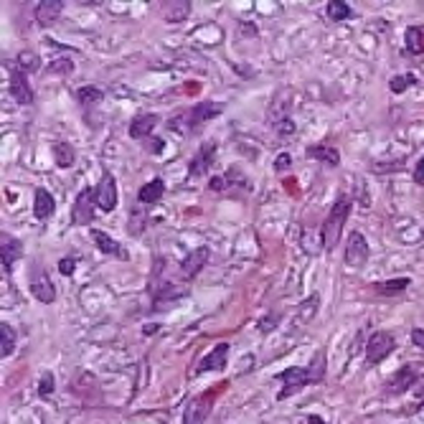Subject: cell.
Here are the masks:
<instances>
[{
	"label": "cell",
	"mask_w": 424,
	"mask_h": 424,
	"mask_svg": "<svg viewBox=\"0 0 424 424\" xmlns=\"http://www.w3.org/2000/svg\"><path fill=\"white\" fill-rule=\"evenodd\" d=\"M280 381H282V389L277 394V399L282 401L292 394H298L300 389H305V386H313V384H320L322 378H325V351H318L315 358L310 361V366H290V369L280 371Z\"/></svg>",
	"instance_id": "cell-1"
},
{
	"label": "cell",
	"mask_w": 424,
	"mask_h": 424,
	"mask_svg": "<svg viewBox=\"0 0 424 424\" xmlns=\"http://www.w3.org/2000/svg\"><path fill=\"white\" fill-rule=\"evenodd\" d=\"M221 112H224V104L219 102H198L189 110H181L175 112L173 117L168 119V127L178 135H193L198 133L206 122H211L213 117H219Z\"/></svg>",
	"instance_id": "cell-2"
},
{
	"label": "cell",
	"mask_w": 424,
	"mask_h": 424,
	"mask_svg": "<svg viewBox=\"0 0 424 424\" xmlns=\"http://www.w3.org/2000/svg\"><path fill=\"white\" fill-rule=\"evenodd\" d=\"M351 211H354V198L346 196V193H340V196L336 198V204L330 206V213L325 216V221H322V227H320V247L325 251H333L338 247Z\"/></svg>",
	"instance_id": "cell-3"
},
{
	"label": "cell",
	"mask_w": 424,
	"mask_h": 424,
	"mask_svg": "<svg viewBox=\"0 0 424 424\" xmlns=\"http://www.w3.org/2000/svg\"><path fill=\"white\" fill-rule=\"evenodd\" d=\"M396 351V338L389 333V330H376V333H371L369 340H366V361L369 366H376L386 358V356H392Z\"/></svg>",
	"instance_id": "cell-4"
},
{
	"label": "cell",
	"mask_w": 424,
	"mask_h": 424,
	"mask_svg": "<svg viewBox=\"0 0 424 424\" xmlns=\"http://www.w3.org/2000/svg\"><path fill=\"white\" fill-rule=\"evenodd\" d=\"M213 401H216V392H204L193 396V399L186 404V412H183V424H206L209 414L213 409Z\"/></svg>",
	"instance_id": "cell-5"
},
{
	"label": "cell",
	"mask_w": 424,
	"mask_h": 424,
	"mask_svg": "<svg viewBox=\"0 0 424 424\" xmlns=\"http://www.w3.org/2000/svg\"><path fill=\"white\" fill-rule=\"evenodd\" d=\"M31 295L39 302H44V305H51L56 300V287H54V282H51V277H48V272L44 267H41L39 262L33 264L31 267Z\"/></svg>",
	"instance_id": "cell-6"
},
{
	"label": "cell",
	"mask_w": 424,
	"mask_h": 424,
	"mask_svg": "<svg viewBox=\"0 0 424 424\" xmlns=\"http://www.w3.org/2000/svg\"><path fill=\"white\" fill-rule=\"evenodd\" d=\"M290 115H292V89H280L272 99H269V107H267V122L272 127L282 125V122H290Z\"/></svg>",
	"instance_id": "cell-7"
},
{
	"label": "cell",
	"mask_w": 424,
	"mask_h": 424,
	"mask_svg": "<svg viewBox=\"0 0 424 424\" xmlns=\"http://www.w3.org/2000/svg\"><path fill=\"white\" fill-rule=\"evenodd\" d=\"M419 376H422V371L416 369V366H412V363L401 366V369L396 371V374H392L389 381H386V394H392V396L407 394L412 386L419 384Z\"/></svg>",
	"instance_id": "cell-8"
},
{
	"label": "cell",
	"mask_w": 424,
	"mask_h": 424,
	"mask_svg": "<svg viewBox=\"0 0 424 424\" xmlns=\"http://www.w3.org/2000/svg\"><path fill=\"white\" fill-rule=\"evenodd\" d=\"M95 209H99V206H97V191L95 189L79 191L77 201H74V209H71V219H74V224L87 227L89 221H95Z\"/></svg>",
	"instance_id": "cell-9"
},
{
	"label": "cell",
	"mask_w": 424,
	"mask_h": 424,
	"mask_svg": "<svg viewBox=\"0 0 424 424\" xmlns=\"http://www.w3.org/2000/svg\"><path fill=\"white\" fill-rule=\"evenodd\" d=\"M369 257H371V247L366 242V236L361 231H351V236H348L346 242V264L348 267L361 269L369 262Z\"/></svg>",
	"instance_id": "cell-10"
},
{
	"label": "cell",
	"mask_w": 424,
	"mask_h": 424,
	"mask_svg": "<svg viewBox=\"0 0 424 424\" xmlns=\"http://www.w3.org/2000/svg\"><path fill=\"white\" fill-rule=\"evenodd\" d=\"M216 142H204L201 148L196 150V155L189 160V175L191 178H204L209 175V168L216 163Z\"/></svg>",
	"instance_id": "cell-11"
},
{
	"label": "cell",
	"mask_w": 424,
	"mask_h": 424,
	"mask_svg": "<svg viewBox=\"0 0 424 424\" xmlns=\"http://www.w3.org/2000/svg\"><path fill=\"white\" fill-rule=\"evenodd\" d=\"M23 257V244L18 242L16 236L3 231L0 234V264H3V272L8 275L10 269L16 267V262Z\"/></svg>",
	"instance_id": "cell-12"
},
{
	"label": "cell",
	"mask_w": 424,
	"mask_h": 424,
	"mask_svg": "<svg viewBox=\"0 0 424 424\" xmlns=\"http://www.w3.org/2000/svg\"><path fill=\"white\" fill-rule=\"evenodd\" d=\"M229 351H231V346H229L227 340H221V343H216L213 346V351H209V354L201 358V363L196 366V374H209V371H224L229 363Z\"/></svg>",
	"instance_id": "cell-13"
},
{
	"label": "cell",
	"mask_w": 424,
	"mask_h": 424,
	"mask_svg": "<svg viewBox=\"0 0 424 424\" xmlns=\"http://www.w3.org/2000/svg\"><path fill=\"white\" fill-rule=\"evenodd\" d=\"M97 206L102 209L104 213H112L117 209V181L112 173H104L99 186H97Z\"/></svg>",
	"instance_id": "cell-14"
},
{
	"label": "cell",
	"mask_w": 424,
	"mask_h": 424,
	"mask_svg": "<svg viewBox=\"0 0 424 424\" xmlns=\"http://www.w3.org/2000/svg\"><path fill=\"white\" fill-rule=\"evenodd\" d=\"M157 122H160V117L155 112H142L130 122V137L137 142H145L148 137H153V130L157 127Z\"/></svg>",
	"instance_id": "cell-15"
},
{
	"label": "cell",
	"mask_w": 424,
	"mask_h": 424,
	"mask_svg": "<svg viewBox=\"0 0 424 424\" xmlns=\"http://www.w3.org/2000/svg\"><path fill=\"white\" fill-rule=\"evenodd\" d=\"M209 257H211V249L209 247H198V249H193L186 257V260L181 262V277L183 280H193V277L201 272V269L206 267V262H209Z\"/></svg>",
	"instance_id": "cell-16"
},
{
	"label": "cell",
	"mask_w": 424,
	"mask_h": 424,
	"mask_svg": "<svg viewBox=\"0 0 424 424\" xmlns=\"http://www.w3.org/2000/svg\"><path fill=\"white\" fill-rule=\"evenodd\" d=\"M8 92H10V97H13L18 104H31L33 102L31 81H28V77H26V74H21V71H16V69L10 71Z\"/></svg>",
	"instance_id": "cell-17"
},
{
	"label": "cell",
	"mask_w": 424,
	"mask_h": 424,
	"mask_svg": "<svg viewBox=\"0 0 424 424\" xmlns=\"http://www.w3.org/2000/svg\"><path fill=\"white\" fill-rule=\"evenodd\" d=\"M307 160H320L322 165H330V168H338L340 165V153H338L333 145L328 142H318V145H310L305 150Z\"/></svg>",
	"instance_id": "cell-18"
},
{
	"label": "cell",
	"mask_w": 424,
	"mask_h": 424,
	"mask_svg": "<svg viewBox=\"0 0 424 424\" xmlns=\"http://www.w3.org/2000/svg\"><path fill=\"white\" fill-rule=\"evenodd\" d=\"M56 213V201L46 189H36L33 193V216L39 221H48Z\"/></svg>",
	"instance_id": "cell-19"
},
{
	"label": "cell",
	"mask_w": 424,
	"mask_h": 424,
	"mask_svg": "<svg viewBox=\"0 0 424 424\" xmlns=\"http://www.w3.org/2000/svg\"><path fill=\"white\" fill-rule=\"evenodd\" d=\"M92 239H95V247L102 254H107V257H119V260H127V251L122 249V244L115 242L110 234H104V231H99V229H92Z\"/></svg>",
	"instance_id": "cell-20"
},
{
	"label": "cell",
	"mask_w": 424,
	"mask_h": 424,
	"mask_svg": "<svg viewBox=\"0 0 424 424\" xmlns=\"http://www.w3.org/2000/svg\"><path fill=\"white\" fill-rule=\"evenodd\" d=\"M64 13V3L61 0H41L36 6V21L39 26H51L56 23Z\"/></svg>",
	"instance_id": "cell-21"
},
{
	"label": "cell",
	"mask_w": 424,
	"mask_h": 424,
	"mask_svg": "<svg viewBox=\"0 0 424 424\" xmlns=\"http://www.w3.org/2000/svg\"><path fill=\"white\" fill-rule=\"evenodd\" d=\"M191 10H193V6L189 0H168L163 6V21L165 23H181L191 16Z\"/></svg>",
	"instance_id": "cell-22"
},
{
	"label": "cell",
	"mask_w": 424,
	"mask_h": 424,
	"mask_svg": "<svg viewBox=\"0 0 424 424\" xmlns=\"http://www.w3.org/2000/svg\"><path fill=\"white\" fill-rule=\"evenodd\" d=\"M163 193H165V181L163 178H153V181H148L140 191H137V204L153 206L163 198Z\"/></svg>",
	"instance_id": "cell-23"
},
{
	"label": "cell",
	"mask_w": 424,
	"mask_h": 424,
	"mask_svg": "<svg viewBox=\"0 0 424 424\" xmlns=\"http://www.w3.org/2000/svg\"><path fill=\"white\" fill-rule=\"evenodd\" d=\"M51 155H54L56 168L66 171V168H71V165H74V160H77V150H74V145H71V142L61 140V142H54V148H51Z\"/></svg>",
	"instance_id": "cell-24"
},
{
	"label": "cell",
	"mask_w": 424,
	"mask_h": 424,
	"mask_svg": "<svg viewBox=\"0 0 424 424\" xmlns=\"http://www.w3.org/2000/svg\"><path fill=\"white\" fill-rule=\"evenodd\" d=\"M13 351H16V330H13L10 322L3 320L0 322V358H3V361L10 358Z\"/></svg>",
	"instance_id": "cell-25"
},
{
	"label": "cell",
	"mask_w": 424,
	"mask_h": 424,
	"mask_svg": "<svg viewBox=\"0 0 424 424\" xmlns=\"http://www.w3.org/2000/svg\"><path fill=\"white\" fill-rule=\"evenodd\" d=\"M13 69L21 71V74H33V71H39L41 69V59L36 51H21V54L13 59Z\"/></svg>",
	"instance_id": "cell-26"
},
{
	"label": "cell",
	"mask_w": 424,
	"mask_h": 424,
	"mask_svg": "<svg viewBox=\"0 0 424 424\" xmlns=\"http://www.w3.org/2000/svg\"><path fill=\"white\" fill-rule=\"evenodd\" d=\"M409 285H412V277H394V280H381V282L374 285V290L378 295H401V292L407 290Z\"/></svg>",
	"instance_id": "cell-27"
},
{
	"label": "cell",
	"mask_w": 424,
	"mask_h": 424,
	"mask_svg": "<svg viewBox=\"0 0 424 424\" xmlns=\"http://www.w3.org/2000/svg\"><path fill=\"white\" fill-rule=\"evenodd\" d=\"M404 44H407V51L412 56H422L424 54V26H412V28H407Z\"/></svg>",
	"instance_id": "cell-28"
},
{
	"label": "cell",
	"mask_w": 424,
	"mask_h": 424,
	"mask_svg": "<svg viewBox=\"0 0 424 424\" xmlns=\"http://www.w3.org/2000/svg\"><path fill=\"white\" fill-rule=\"evenodd\" d=\"M328 18L333 23H340V21H348V18H354V10L348 6L346 0H330L328 3Z\"/></svg>",
	"instance_id": "cell-29"
},
{
	"label": "cell",
	"mask_w": 424,
	"mask_h": 424,
	"mask_svg": "<svg viewBox=\"0 0 424 424\" xmlns=\"http://www.w3.org/2000/svg\"><path fill=\"white\" fill-rule=\"evenodd\" d=\"M77 99L79 104H99L104 99V92L99 87H79L77 89Z\"/></svg>",
	"instance_id": "cell-30"
},
{
	"label": "cell",
	"mask_w": 424,
	"mask_h": 424,
	"mask_svg": "<svg viewBox=\"0 0 424 424\" xmlns=\"http://www.w3.org/2000/svg\"><path fill=\"white\" fill-rule=\"evenodd\" d=\"M416 84V77L414 74H399V77H394L389 81V89H392V95H404L409 87H414Z\"/></svg>",
	"instance_id": "cell-31"
},
{
	"label": "cell",
	"mask_w": 424,
	"mask_h": 424,
	"mask_svg": "<svg viewBox=\"0 0 424 424\" xmlns=\"http://www.w3.org/2000/svg\"><path fill=\"white\" fill-rule=\"evenodd\" d=\"M318 305H320V295L318 292H313L310 298L300 305V320H310V318H315V313H318Z\"/></svg>",
	"instance_id": "cell-32"
},
{
	"label": "cell",
	"mask_w": 424,
	"mask_h": 424,
	"mask_svg": "<svg viewBox=\"0 0 424 424\" xmlns=\"http://www.w3.org/2000/svg\"><path fill=\"white\" fill-rule=\"evenodd\" d=\"M54 389H56L54 374H51V371H44L41 378H39V396H41V399H48V396L54 394Z\"/></svg>",
	"instance_id": "cell-33"
},
{
	"label": "cell",
	"mask_w": 424,
	"mask_h": 424,
	"mask_svg": "<svg viewBox=\"0 0 424 424\" xmlns=\"http://www.w3.org/2000/svg\"><path fill=\"white\" fill-rule=\"evenodd\" d=\"M74 71V61L71 59H54V61L46 66V74H71Z\"/></svg>",
	"instance_id": "cell-34"
},
{
	"label": "cell",
	"mask_w": 424,
	"mask_h": 424,
	"mask_svg": "<svg viewBox=\"0 0 424 424\" xmlns=\"http://www.w3.org/2000/svg\"><path fill=\"white\" fill-rule=\"evenodd\" d=\"M74 269H77V260H74V257H64V260H59V272H61L64 277H71L74 275Z\"/></svg>",
	"instance_id": "cell-35"
},
{
	"label": "cell",
	"mask_w": 424,
	"mask_h": 424,
	"mask_svg": "<svg viewBox=\"0 0 424 424\" xmlns=\"http://www.w3.org/2000/svg\"><path fill=\"white\" fill-rule=\"evenodd\" d=\"M290 165H292V155H290V153H280V155H277V160H275V171H277V173H285Z\"/></svg>",
	"instance_id": "cell-36"
},
{
	"label": "cell",
	"mask_w": 424,
	"mask_h": 424,
	"mask_svg": "<svg viewBox=\"0 0 424 424\" xmlns=\"http://www.w3.org/2000/svg\"><path fill=\"white\" fill-rule=\"evenodd\" d=\"M401 168H404V163H401V160H396V163H374L371 165V171H374V173H386V171H401Z\"/></svg>",
	"instance_id": "cell-37"
},
{
	"label": "cell",
	"mask_w": 424,
	"mask_h": 424,
	"mask_svg": "<svg viewBox=\"0 0 424 424\" xmlns=\"http://www.w3.org/2000/svg\"><path fill=\"white\" fill-rule=\"evenodd\" d=\"M209 191H229V183L224 175H213L209 178Z\"/></svg>",
	"instance_id": "cell-38"
},
{
	"label": "cell",
	"mask_w": 424,
	"mask_h": 424,
	"mask_svg": "<svg viewBox=\"0 0 424 424\" xmlns=\"http://www.w3.org/2000/svg\"><path fill=\"white\" fill-rule=\"evenodd\" d=\"M412 178H414V183H419V186H424V155L416 160L414 165V173H412Z\"/></svg>",
	"instance_id": "cell-39"
},
{
	"label": "cell",
	"mask_w": 424,
	"mask_h": 424,
	"mask_svg": "<svg viewBox=\"0 0 424 424\" xmlns=\"http://www.w3.org/2000/svg\"><path fill=\"white\" fill-rule=\"evenodd\" d=\"M142 145H145L150 153H160V150L165 148V140H160V137H148V140L142 142Z\"/></svg>",
	"instance_id": "cell-40"
},
{
	"label": "cell",
	"mask_w": 424,
	"mask_h": 424,
	"mask_svg": "<svg viewBox=\"0 0 424 424\" xmlns=\"http://www.w3.org/2000/svg\"><path fill=\"white\" fill-rule=\"evenodd\" d=\"M275 133L280 135V137H287V135L295 133V122L290 119V122H282V125H277V127H275Z\"/></svg>",
	"instance_id": "cell-41"
},
{
	"label": "cell",
	"mask_w": 424,
	"mask_h": 424,
	"mask_svg": "<svg viewBox=\"0 0 424 424\" xmlns=\"http://www.w3.org/2000/svg\"><path fill=\"white\" fill-rule=\"evenodd\" d=\"M412 343H414L419 351H424V328H414V330H412Z\"/></svg>",
	"instance_id": "cell-42"
},
{
	"label": "cell",
	"mask_w": 424,
	"mask_h": 424,
	"mask_svg": "<svg viewBox=\"0 0 424 424\" xmlns=\"http://www.w3.org/2000/svg\"><path fill=\"white\" fill-rule=\"evenodd\" d=\"M305 424H328V422H325L322 416H318V414H310V416L305 419Z\"/></svg>",
	"instance_id": "cell-43"
},
{
	"label": "cell",
	"mask_w": 424,
	"mask_h": 424,
	"mask_svg": "<svg viewBox=\"0 0 424 424\" xmlns=\"http://www.w3.org/2000/svg\"><path fill=\"white\" fill-rule=\"evenodd\" d=\"M422 407H424V401H422Z\"/></svg>",
	"instance_id": "cell-44"
}]
</instances>
